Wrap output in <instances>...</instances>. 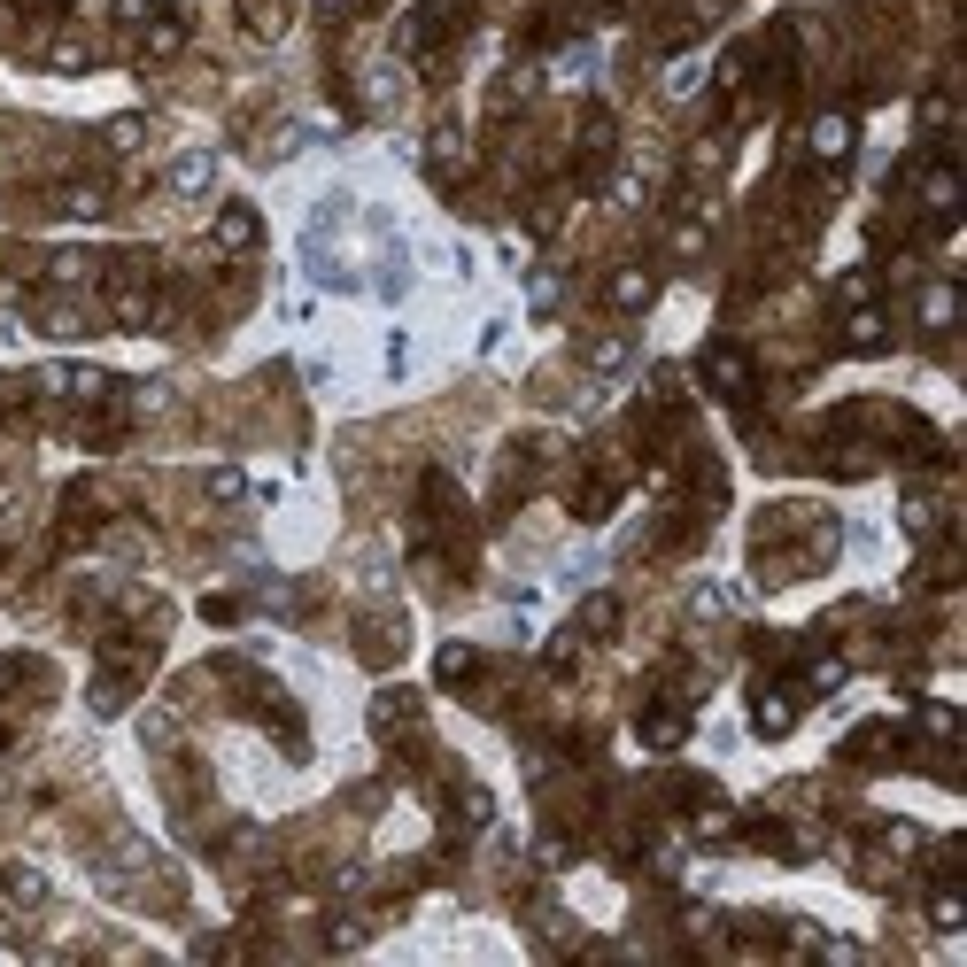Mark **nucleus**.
Segmentation results:
<instances>
[{
    "label": "nucleus",
    "mask_w": 967,
    "mask_h": 967,
    "mask_svg": "<svg viewBox=\"0 0 967 967\" xmlns=\"http://www.w3.org/2000/svg\"><path fill=\"white\" fill-rule=\"evenodd\" d=\"M704 387H720V395H743V387H751V364H743L735 349H712V356H704Z\"/></svg>",
    "instance_id": "nucleus-1"
},
{
    "label": "nucleus",
    "mask_w": 967,
    "mask_h": 967,
    "mask_svg": "<svg viewBox=\"0 0 967 967\" xmlns=\"http://www.w3.org/2000/svg\"><path fill=\"white\" fill-rule=\"evenodd\" d=\"M217 248H256V209H248V202L217 209Z\"/></svg>",
    "instance_id": "nucleus-2"
},
{
    "label": "nucleus",
    "mask_w": 967,
    "mask_h": 967,
    "mask_svg": "<svg viewBox=\"0 0 967 967\" xmlns=\"http://www.w3.org/2000/svg\"><path fill=\"white\" fill-rule=\"evenodd\" d=\"M921 202L937 209V217H952V209H960V171H952V163H937V171L921 178Z\"/></svg>",
    "instance_id": "nucleus-3"
},
{
    "label": "nucleus",
    "mask_w": 967,
    "mask_h": 967,
    "mask_svg": "<svg viewBox=\"0 0 967 967\" xmlns=\"http://www.w3.org/2000/svg\"><path fill=\"white\" fill-rule=\"evenodd\" d=\"M813 155H821V163H844L851 155V117H821L813 124Z\"/></svg>",
    "instance_id": "nucleus-4"
},
{
    "label": "nucleus",
    "mask_w": 967,
    "mask_h": 967,
    "mask_svg": "<svg viewBox=\"0 0 967 967\" xmlns=\"http://www.w3.org/2000/svg\"><path fill=\"white\" fill-rule=\"evenodd\" d=\"M209 171H217V163H209L202 147H194V155H178V171H171V186H178V194H202V186H209Z\"/></svg>",
    "instance_id": "nucleus-5"
},
{
    "label": "nucleus",
    "mask_w": 967,
    "mask_h": 967,
    "mask_svg": "<svg viewBox=\"0 0 967 967\" xmlns=\"http://www.w3.org/2000/svg\"><path fill=\"white\" fill-rule=\"evenodd\" d=\"M790 712H797V704L782 697V689H766V697H759V735H782V728H790Z\"/></svg>",
    "instance_id": "nucleus-6"
},
{
    "label": "nucleus",
    "mask_w": 967,
    "mask_h": 967,
    "mask_svg": "<svg viewBox=\"0 0 967 967\" xmlns=\"http://www.w3.org/2000/svg\"><path fill=\"white\" fill-rule=\"evenodd\" d=\"M681 735H689V720H681V712H650V720H643V743H658V751H666V743H681Z\"/></svg>",
    "instance_id": "nucleus-7"
},
{
    "label": "nucleus",
    "mask_w": 967,
    "mask_h": 967,
    "mask_svg": "<svg viewBox=\"0 0 967 967\" xmlns=\"http://www.w3.org/2000/svg\"><path fill=\"white\" fill-rule=\"evenodd\" d=\"M612 302H619V310H643V302H650V279H643V271H619V279H612Z\"/></svg>",
    "instance_id": "nucleus-8"
},
{
    "label": "nucleus",
    "mask_w": 967,
    "mask_h": 967,
    "mask_svg": "<svg viewBox=\"0 0 967 967\" xmlns=\"http://www.w3.org/2000/svg\"><path fill=\"white\" fill-rule=\"evenodd\" d=\"M851 349H882V318L875 310H851Z\"/></svg>",
    "instance_id": "nucleus-9"
},
{
    "label": "nucleus",
    "mask_w": 967,
    "mask_h": 967,
    "mask_svg": "<svg viewBox=\"0 0 967 967\" xmlns=\"http://www.w3.org/2000/svg\"><path fill=\"white\" fill-rule=\"evenodd\" d=\"M929 921H937V929H960V890H937V898H929Z\"/></svg>",
    "instance_id": "nucleus-10"
},
{
    "label": "nucleus",
    "mask_w": 967,
    "mask_h": 967,
    "mask_svg": "<svg viewBox=\"0 0 967 967\" xmlns=\"http://www.w3.org/2000/svg\"><path fill=\"white\" fill-rule=\"evenodd\" d=\"M62 209H70V217H93V209H101V194H93V186H62Z\"/></svg>",
    "instance_id": "nucleus-11"
},
{
    "label": "nucleus",
    "mask_w": 967,
    "mask_h": 967,
    "mask_svg": "<svg viewBox=\"0 0 967 967\" xmlns=\"http://www.w3.org/2000/svg\"><path fill=\"white\" fill-rule=\"evenodd\" d=\"M47 333H55V341H78V333H86V318H78V310H47Z\"/></svg>",
    "instance_id": "nucleus-12"
},
{
    "label": "nucleus",
    "mask_w": 967,
    "mask_h": 967,
    "mask_svg": "<svg viewBox=\"0 0 967 967\" xmlns=\"http://www.w3.org/2000/svg\"><path fill=\"white\" fill-rule=\"evenodd\" d=\"M921 318H929V325H952V287H929V302H921Z\"/></svg>",
    "instance_id": "nucleus-13"
}]
</instances>
